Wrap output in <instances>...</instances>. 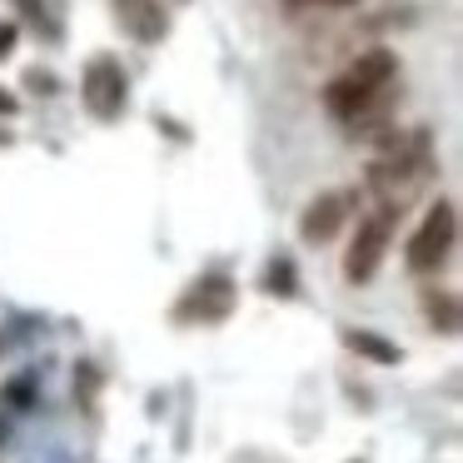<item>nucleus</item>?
Masks as SVG:
<instances>
[{"label":"nucleus","mask_w":463,"mask_h":463,"mask_svg":"<svg viewBox=\"0 0 463 463\" xmlns=\"http://www.w3.org/2000/svg\"><path fill=\"white\" fill-rule=\"evenodd\" d=\"M393 224H399V210H393V204H383V210H373L359 220V230H354V240H349V254H344V279L349 284H369L373 274H379L383 250H389V240H393Z\"/></svg>","instance_id":"f257e3e1"},{"label":"nucleus","mask_w":463,"mask_h":463,"mask_svg":"<svg viewBox=\"0 0 463 463\" xmlns=\"http://www.w3.org/2000/svg\"><path fill=\"white\" fill-rule=\"evenodd\" d=\"M453 240H458V210H453V200H439V204H429L423 224L413 230L403 260H409L413 274H433L453 254Z\"/></svg>","instance_id":"f03ea898"},{"label":"nucleus","mask_w":463,"mask_h":463,"mask_svg":"<svg viewBox=\"0 0 463 463\" xmlns=\"http://www.w3.org/2000/svg\"><path fill=\"white\" fill-rule=\"evenodd\" d=\"M80 95H85V110L95 115L100 125L120 120L125 105H130V80H125V65L115 55H90L80 75Z\"/></svg>","instance_id":"7ed1b4c3"},{"label":"nucleus","mask_w":463,"mask_h":463,"mask_svg":"<svg viewBox=\"0 0 463 463\" xmlns=\"http://www.w3.org/2000/svg\"><path fill=\"white\" fill-rule=\"evenodd\" d=\"M240 304V289L224 269H204L200 279L184 289V299L175 304V319L180 324H224Z\"/></svg>","instance_id":"20e7f679"},{"label":"nucleus","mask_w":463,"mask_h":463,"mask_svg":"<svg viewBox=\"0 0 463 463\" xmlns=\"http://www.w3.org/2000/svg\"><path fill=\"white\" fill-rule=\"evenodd\" d=\"M349 210H354V194L344 190H324L319 200H309V210H304L299 220V240L304 244H329L334 234L349 224Z\"/></svg>","instance_id":"39448f33"},{"label":"nucleus","mask_w":463,"mask_h":463,"mask_svg":"<svg viewBox=\"0 0 463 463\" xmlns=\"http://www.w3.org/2000/svg\"><path fill=\"white\" fill-rule=\"evenodd\" d=\"M115 5V21L120 31L130 35L135 45H160L170 35V11H165V0H110Z\"/></svg>","instance_id":"423d86ee"},{"label":"nucleus","mask_w":463,"mask_h":463,"mask_svg":"<svg viewBox=\"0 0 463 463\" xmlns=\"http://www.w3.org/2000/svg\"><path fill=\"white\" fill-rule=\"evenodd\" d=\"M373 100H379V95H369L364 85H354L349 75H339V80L324 85V110H329L334 120H364V115L373 110Z\"/></svg>","instance_id":"0eeeda50"},{"label":"nucleus","mask_w":463,"mask_h":463,"mask_svg":"<svg viewBox=\"0 0 463 463\" xmlns=\"http://www.w3.org/2000/svg\"><path fill=\"white\" fill-rule=\"evenodd\" d=\"M393 75H399V55L393 51H364L359 61L349 65V80L364 85L369 95H383L393 85Z\"/></svg>","instance_id":"6e6552de"},{"label":"nucleus","mask_w":463,"mask_h":463,"mask_svg":"<svg viewBox=\"0 0 463 463\" xmlns=\"http://www.w3.org/2000/svg\"><path fill=\"white\" fill-rule=\"evenodd\" d=\"M344 339H349V349H354V354H364V359H373V364H399V359H403V354H399V344H389L383 334L349 329Z\"/></svg>","instance_id":"1a4fd4ad"},{"label":"nucleus","mask_w":463,"mask_h":463,"mask_svg":"<svg viewBox=\"0 0 463 463\" xmlns=\"http://www.w3.org/2000/svg\"><path fill=\"white\" fill-rule=\"evenodd\" d=\"M15 11H21V21L35 25V35L61 41V25H55V15H51V0H15Z\"/></svg>","instance_id":"9d476101"},{"label":"nucleus","mask_w":463,"mask_h":463,"mask_svg":"<svg viewBox=\"0 0 463 463\" xmlns=\"http://www.w3.org/2000/svg\"><path fill=\"white\" fill-rule=\"evenodd\" d=\"M429 324L439 334H458V299H453V294H433L429 299Z\"/></svg>","instance_id":"9b49d317"},{"label":"nucleus","mask_w":463,"mask_h":463,"mask_svg":"<svg viewBox=\"0 0 463 463\" xmlns=\"http://www.w3.org/2000/svg\"><path fill=\"white\" fill-rule=\"evenodd\" d=\"M264 289L269 294H284V299H289L294 289H299V279H294V260H269V274H264Z\"/></svg>","instance_id":"f8f14e48"},{"label":"nucleus","mask_w":463,"mask_h":463,"mask_svg":"<svg viewBox=\"0 0 463 463\" xmlns=\"http://www.w3.org/2000/svg\"><path fill=\"white\" fill-rule=\"evenodd\" d=\"M15 41H21V25H15V21H0V61L15 51Z\"/></svg>","instance_id":"ddd939ff"},{"label":"nucleus","mask_w":463,"mask_h":463,"mask_svg":"<svg viewBox=\"0 0 463 463\" xmlns=\"http://www.w3.org/2000/svg\"><path fill=\"white\" fill-rule=\"evenodd\" d=\"M25 85H31V90H45V95H51V90H55V75H41V71H31V75H25Z\"/></svg>","instance_id":"4468645a"},{"label":"nucleus","mask_w":463,"mask_h":463,"mask_svg":"<svg viewBox=\"0 0 463 463\" xmlns=\"http://www.w3.org/2000/svg\"><path fill=\"white\" fill-rule=\"evenodd\" d=\"M0 115H5V120H11V115H21V100H15L5 85H0Z\"/></svg>","instance_id":"2eb2a0df"},{"label":"nucleus","mask_w":463,"mask_h":463,"mask_svg":"<svg viewBox=\"0 0 463 463\" xmlns=\"http://www.w3.org/2000/svg\"><path fill=\"white\" fill-rule=\"evenodd\" d=\"M289 5H359V0H289Z\"/></svg>","instance_id":"dca6fc26"},{"label":"nucleus","mask_w":463,"mask_h":463,"mask_svg":"<svg viewBox=\"0 0 463 463\" xmlns=\"http://www.w3.org/2000/svg\"><path fill=\"white\" fill-rule=\"evenodd\" d=\"M0 145H11V135H5V130H0Z\"/></svg>","instance_id":"f3484780"}]
</instances>
